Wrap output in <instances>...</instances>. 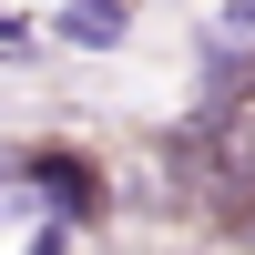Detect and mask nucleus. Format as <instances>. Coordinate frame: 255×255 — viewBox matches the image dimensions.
<instances>
[{"label": "nucleus", "mask_w": 255, "mask_h": 255, "mask_svg": "<svg viewBox=\"0 0 255 255\" xmlns=\"http://www.w3.org/2000/svg\"><path fill=\"white\" fill-rule=\"evenodd\" d=\"M133 10L143 0H51V20H41V41H61V51H123L133 41Z\"/></svg>", "instance_id": "obj_2"}, {"label": "nucleus", "mask_w": 255, "mask_h": 255, "mask_svg": "<svg viewBox=\"0 0 255 255\" xmlns=\"http://www.w3.org/2000/svg\"><path fill=\"white\" fill-rule=\"evenodd\" d=\"M215 31H235V41H255V0H215Z\"/></svg>", "instance_id": "obj_5"}, {"label": "nucleus", "mask_w": 255, "mask_h": 255, "mask_svg": "<svg viewBox=\"0 0 255 255\" xmlns=\"http://www.w3.org/2000/svg\"><path fill=\"white\" fill-rule=\"evenodd\" d=\"M20 255H82V235H72V225H31V245H20Z\"/></svg>", "instance_id": "obj_4"}, {"label": "nucleus", "mask_w": 255, "mask_h": 255, "mask_svg": "<svg viewBox=\"0 0 255 255\" xmlns=\"http://www.w3.org/2000/svg\"><path fill=\"white\" fill-rule=\"evenodd\" d=\"M20 194H31V225H72V235H92V225L123 215V174L92 153V143H20Z\"/></svg>", "instance_id": "obj_1"}, {"label": "nucleus", "mask_w": 255, "mask_h": 255, "mask_svg": "<svg viewBox=\"0 0 255 255\" xmlns=\"http://www.w3.org/2000/svg\"><path fill=\"white\" fill-rule=\"evenodd\" d=\"M31 215V194H20V143H0V225Z\"/></svg>", "instance_id": "obj_3"}]
</instances>
